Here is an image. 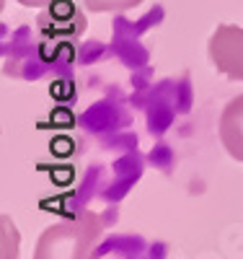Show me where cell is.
I'll return each instance as SVG.
<instances>
[{"label": "cell", "mask_w": 243, "mask_h": 259, "mask_svg": "<svg viewBox=\"0 0 243 259\" xmlns=\"http://www.w3.org/2000/svg\"><path fill=\"white\" fill-rule=\"evenodd\" d=\"M0 233H3V241H0V256L3 259H11V256H18V231L13 228V223H11V218L8 215H3L0 218Z\"/></svg>", "instance_id": "8992f818"}, {"label": "cell", "mask_w": 243, "mask_h": 259, "mask_svg": "<svg viewBox=\"0 0 243 259\" xmlns=\"http://www.w3.org/2000/svg\"><path fill=\"white\" fill-rule=\"evenodd\" d=\"M16 3H21V6H26V8H47L52 0H16Z\"/></svg>", "instance_id": "52a82bcc"}, {"label": "cell", "mask_w": 243, "mask_h": 259, "mask_svg": "<svg viewBox=\"0 0 243 259\" xmlns=\"http://www.w3.org/2000/svg\"><path fill=\"white\" fill-rule=\"evenodd\" d=\"M210 60L217 73L230 80H243V29L233 24H220L210 36Z\"/></svg>", "instance_id": "3957f363"}, {"label": "cell", "mask_w": 243, "mask_h": 259, "mask_svg": "<svg viewBox=\"0 0 243 259\" xmlns=\"http://www.w3.org/2000/svg\"><path fill=\"white\" fill-rule=\"evenodd\" d=\"M83 3L93 13H124V11L137 8L145 0H83Z\"/></svg>", "instance_id": "5b68a950"}, {"label": "cell", "mask_w": 243, "mask_h": 259, "mask_svg": "<svg viewBox=\"0 0 243 259\" xmlns=\"http://www.w3.org/2000/svg\"><path fill=\"white\" fill-rule=\"evenodd\" d=\"M220 140L230 158L243 161V94L230 99L220 114Z\"/></svg>", "instance_id": "277c9868"}, {"label": "cell", "mask_w": 243, "mask_h": 259, "mask_svg": "<svg viewBox=\"0 0 243 259\" xmlns=\"http://www.w3.org/2000/svg\"><path fill=\"white\" fill-rule=\"evenodd\" d=\"M104 223L93 210H83L68 221L50 226L39 236L34 256L36 259H83L101 241Z\"/></svg>", "instance_id": "6da1fadb"}, {"label": "cell", "mask_w": 243, "mask_h": 259, "mask_svg": "<svg viewBox=\"0 0 243 259\" xmlns=\"http://www.w3.org/2000/svg\"><path fill=\"white\" fill-rule=\"evenodd\" d=\"M85 26L88 21L73 0H52L47 8H41V16H39V34L44 41L75 45L85 34Z\"/></svg>", "instance_id": "7a4b0ae2"}]
</instances>
